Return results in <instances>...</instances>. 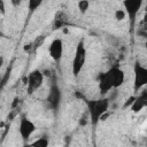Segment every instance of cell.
I'll return each instance as SVG.
<instances>
[{"instance_id":"obj_10","label":"cell","mask_w":147,"mask_h":147,"mask_svg":"<svg viewBox=\"0 0 147 147\" xmlns=\"http://www.w3.org/2000/svg\"><path fill=\"white\" fill-rule=\"evenodd\" d=\"M130 106H131V110L134 114L140 113L147 106V90H142L138 96H134V99Z\"/></svg>"},{"instance_id":"obj_2","label":"cell","mask_w":147,"mask_h":147,"mask_svg":"<svg viewBox=\"0 0 147 147\" xmlns=\"http://www.w3.org/2000/svg\"><path fill=\"white\" fill-rule=\"evenodd\" d=\"M86 47H85V40L80 39L77 42L76 49H75V55L72 59V74L75 77H78L80 74L82 69L85 65L86 62Z\"/></svg>"},{"instance_id":"obj_18","label":"cell","mask_w":147,"mask_h":147,"mask_svg":"<svg viewBox=\"0 0 147 147\" xmlns=\"http://www.w3.org/2000/svg\"><path fill=\"white\" fill-rule=\"evenodd\" d=\"M10 2H11V5H13V7H18V6L21 5L22 0H10Z\"/></svg>"},{"instance_id":"obj_5","label":"cell","mask_w":147,"mask_h":147,"mask_svg":"<svg viewBox=\"0 0 147 147\" xmlns=\"http://www.w3.org/2000/svg\"><path fill=\"white\" fill-rule=\"evenodd\" d=\"M36 130H37L36 124L25 115H22L20 118V126H18V132L21 138L25 141L29 140L32 137V134L36 132Z\"/></svg>"},{"instance_id":"obj_16","label":"cell","mask_w":147,"mask_h":147,"mask_svg":"<svg viewBox=\"0 0 147 147\" xmlns=\"http://www.w3.org/2000/svg\"><path fill=\"white\" fill-rule=\"evenodd\" d=\"M125 16H126V14H125V11L123 9H117L115 11V18L117 21H123L125 18Z\"/></svg>"},{"instance_id":"obj_1","label":"cell","mask_w":147,"mask_h":147,"mask_svg":"<svg viewBox=\"0 0 147 147\" xmlns=\"http://www.w3.org/2000/svg\"><path fill=\"white\" fill-rule=\"evenodd\" d=\"M87 106V114L90 117V122L92 125H96L100 119L103 118V115L108 111L109 108V99L100 98L95 100H88L86 102Z\"/></svg>"},{"instance_id":"obj_11","label":"cell","mask_w":147,"mask_h":147,"mask_svg":"<svg viewBox=\"0 0 147 147\" xmlns=\"http://www.w3.org/2000/svg\"><path fill=\"white\" fill-rule=\"evenodd\" d=\"M98 86H99V91L101 94H106L107 92H109L110 90H113V84L109 79V77L107 76L106 72H101L98 77Z\"/></svg>"},{"instance_id":"obj_3","label":"cell","mask_w":147,"mask_h":147,"mask_svg":"<svg viewBox=\"0 0 147 147\" xmlns=\"http://www.w3.org/2000/svg\"><path fill=\"white\" fill-rule=\"evenodd\" d=\"M133 91L138 92L147 84V68L136 61L133 65Z\"/></svg>"},{"instance_id":"obj_20","label":"cell","mask_w":147,"mask_h":147,"mask_svg":"<svg viewBox=\"0 0 147 147\" xmlns=\"http://www.w3.org/2000/svg\"><path fill=\"white\" fill-rule=\"evenodd\" d=\"M2 86H3V84H2V77L0 76V88H1Z\"/></svg>"},{"instance_id":"obj_19","label":"cell","mask_w":147,"mask_h":147,"mask_svg":"<svg viewBox=\"0 0 147 147\" xmlns=\"http://www.w3.org/2000/svg\"><path fill=\"white\" fill-rule=\"evenodd\" d=\"M2 63H3V57H2V56H0V67L2 65Z\"/></svg>"},{"instance_id":"obj_7","label":"cell","mask_w":147,"mask_h":147,"mask_svg":"<svg viewBox=\"0 0 147 147\" xmlns=\"http://www.w3.org/2000/svg\"><path fill=\"white\" fill-rule=\"evenodd\" d=\"M61 90L60 87L57 86V84H52L49 91H48V94L46 96V103H47V107L52 110H56L61 103Z\"/></svg>"},{"instance_id":"obj_8","label":"cell","mask_w":147,"mask_h":147,"mask_svg":"<svg viewBox=\"0 0 147 147\" xmlns=\"http://www.w3.org/2000/svg\"><path fill=\"white\" fill-rule=\"evenodd\" d=\"M106 74L109 77V79H110L114 88H117V87H119V86L123 85V83L125 80V74H124V71L119 67L114 65L110 69H108L106 71Z\"/></svg>"},{"instance_id":"obj_9","label":"cell","mask_w":147,"mask_h":147,"mask_svg":"<svg viewBox=\"0 0 147 147\" xmlns=\"http://www.w3.org/2000/svg\"><path fill=\"white\" fill-rule=\"evenodd\" d=\"M48 53L51 59L54 62L59 63L63 55V40L61 38H55L54 40H52L48 47Z\"/></svg>"},{"instance_id":"obj_17","label":"cell","mask_w":147,"mask_h":147,"mask_svg":"<svg viewBox=\"0 0 147 147\" xmlns=\"http://www.w3.org/2000/svg\"><path fill=\"white\" fill-rule=\"evenodd\" d=\"M6 13V5H5V0H0V14L5 15Z\"/></svg>"},{"instance_id":"obj_6","label":"cell","mask_w":147,"mask_h":147,"mask_svg":"<svg viewBox=\"0 0 147 147\" xmlns=\"http://www.w3.org/2000/svg\"><path fill=\"white\" fill-rule=\"evenodd\" d=\"M144 3V0H123V7L125 14L129 16V20L131 22V25L134 24L136 17L141 9Z\"/></svg>"},{"instance_id":"obj_14","label":"cell","mask_w":147,"mask_h":147,"mask_svg":"<svg viewBox=\"0 0 147 147\" xmlns=\"http://www.w3.org/2000/svg\"><path fill=\"white\" fill-rule=\"evenodd\" d=\"M48 144H49V140H48L47 136H42V137L38 138L37 140H34L33 142H31L30 145L34 146V147H47Z\"/></svg>"},{"instance_id":"obj_4","label":"cell","mask_w":147,"mask_h":147,"mask_svg":"<svg viewBox=\"0 0 147 147\" xmlns=\"http://www.w3.org/2000/svg\"><path fill=\"white\" fill-rule=\"evenodd\" d=\"M44 83V74L39 69H34L29 72L28 75V82H26V91L29 94H32L37 90L41 87Z\"/></svg>"},{"instance_id":"obj_15","label":"cell","mask_w":147,"mask_h":147,"mask_svg":"<svg viewBox=\"0 0 147 147\" xmlns=\"http://www.w3.org/2000/svg\"><path fill=\"white\" fill-rule=\"evenodd\" d=\"M77 7H78V10L82 13V14H85L90 7V1L88 0H79L78 3H77Z\"/></svg>"},{"instance_id":"obj_13","label":"cell","mask_w":147,"mask_h":147,"mask_svg":"<svg viewBox=\"0 0 147 147\" xmlns=\"http://www.w3.org/2000/svg\"><path fill=\"white\" fill-rule=\"evenodd\" d=\"M45 0H28V9H29V13L32 14L33 11H36L44 2Z\"/></svg>"},{"instance_id":"obj_12","label":"cell","mask_w":147,"mask_h":147,"mask_svg":"<svg viewBox=\"0 0 147 147\" xmlns=\"http://www.w3.org/2000/svg\"><path fill=\"white\" fill-rule=\"evenodd\" d=\"M68 24V16L64 11L62 10H59L56 11L55 16H54V21H53V26L54 29H60V28H63Z\"/></svg>"}]
</instances>
